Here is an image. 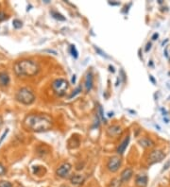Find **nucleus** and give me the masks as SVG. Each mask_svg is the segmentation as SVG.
<instances>
[{"mask_svg": "<svg viewBox=\"0 0 170 187\" xmlns=\"http://www.w3.org/2000/svg\"><path fill=\"white\" fill-rule=\"evenodd\" d=\"M24 126L29 130L43 132L49 130L53 126V122L51 117L46 114H29L24 120Z\"/></svg>", "mask_w": 170, "mask_h": 187, "instance_id": "nucleus-1", "label": "nucleus"}, {"mask_svg": "<svg viewBox=\"0 0 170 187\" xmlns=\"http://www.w3.org/2000/svg\"><path fill=\"white\" fill-rule=\"evenodd\" d=\"M14 72L19 77H33L38 74L40 67L38 64L31 60H22L15 62Z\"/></svg>", "mask_w": 170, "mask_h": 187, "instance_id": "nucleus-2", "label": "nucleus"}, {"mask_svg": "<svg viewBox=\"0 0 170 187\" xmlns=\"http://www.w3.org/2000/svg\"><path fill=\"white\" fill-rule=\"evenodd\" d=\"M15 98L18 101V102L24 104V105H30L34 102L35 100V96L33 92L27 88H21L17 91L16 95H15Z\"/></svg>", "mask_w": 170, "mask_h": 187, "instance_id": "nucleus-3", "label": "nucleus"}, {"mask_svg": "<svg viewBox=\"0 0 170 187\" xmlns=\"http://www.w3.org/2000/svg\"><path fill=\"white\" fill-rule=\"evenodd\" d=\"M69 84L64 79H58L52 82V89L54 93L59 97H63L65 95L66 91L68 90Z\"/></svg>", "mask_w": 170, "mask_h": 187, "instance_id": "nucleus-4", "label": "nucleus"}, {"mask_svg": "<svg viewBox=\"0 0 170 187\" xmlns=\"http://www.w3.org/2000/svg\"><path fill=\"white\" fill-rule=\"evenodd\" d=\"M165 157V154L164 151H162L160 149H156V150H153L149 153V162L150 165L152 163H155V162H159L161 161H163Z\"/></svg>", "mask_w": 170, "mask_h": 187, "instance_id": "nucleus-5", "label": "nucleus"}, {"mask_svg": "<svg viewBox=\"0 0 170 187\" xmlns=\"http://www.w3.org/2000/svg\"><path fill=\"white\" fill-rule=\"evenodd\" d=\"M121 159L118 157V156H113L112 157L109 161H108L107 163V168L109 169V171L114 173L119 169V167L121 166Z\"/></svg>", "mask_w": 170, "mask_h": 187, "instance_id": "nucleus-6", "label": "nucleus"}, {"mask_svg": "<svg viewBox=\"0 0 170 187\" xmlns=\"http://www.w3.org/2000/svg\"><path fill=\"white\" fill-rule=\"evenodd\" d=\"M71 169H72V166L70 165V163L64 162L58 167V169L56 171V174L60 178H66L69 176V174H70Z\"/></svg>", "mask_w": 170, "mask_h": 187, "instance_id": "nucleus-7", "label": "nucleus"}, {"mask_svg": "<svg viewBox=\"0 0 170 187\" xmlns=\"http://www.w3.org/2000/svg\"><path fill=\"white\" fill-rule=\"evenodd\" d=\"M122 129L121 127L117 126V125H113V126H111L109 129H108L107 132L108 135L111 137H118L119 135L122 134Z\"/></svg>", "mask_w": 170, "mask_h": 187, "instance_id": "nucleus-8", "label": "nucleus"}, {"mask_svg": "<svg viewBox=\"0 0 170 187\" xmlns=\"http://www.w3.org/2000/svg\"><path fill=\"white\" fill-rule=\"evenodd\" d=\"M148 176L145 174H139L135 178V184L138 187H145L148 185Z\"/></svg>", "mask_w": 170, "mask_h": 187, "instance_id": "nucleus-9", "label": "nucleus"}, {"mask_svg": "<svg viewBox=\"0 0 170 187\" xmlns=\"http://www.w3.org/2000/svg\"><path fill=\"white\" fill-rule=\"evenodd\" d=\"M133 175V170L131 169V168H126L122 171V173H121V176H120V179H121V181L123 183H125L127 182H129L131 177H132Z\"/></svg>", "mask_w": 170, "mask_h": 187, "instance_id": "nucleus-10", "label": "nucleus"}, {"mask_svg": "<svg viewBox=\"0 0 170 187\" xmlns=\"http://www.w3.org/2000/svg\"><path fill=\"white\" fill-rule=\"evenodd\" d=\"M84 181H85V177L84 175L81 174H76L72 176L70 179V182L73 185H80L84 182Z\"/></svg>", "mask_w": 170, "mask_h": 187, "instance_id": "nucleus-11", "label": "nucleus"}, {"mask_svg": "<svg viewBox=\"0 0 170 187\" xmlns=\"http://www.w3.org/2000/svg\"><path fill=\"white\" fill-rule=\"evenodd\" d=\"M139 144H140L143 147H145V149H150V147H153L154 146H155V143H154L151 139L145 138V137L139 140Z\"/></svg>", "mask_w": 170, "mask_h": 187, "instance_id": "nucleus-12", "label": "nucleus"}, {"mask_svg": "<svg viewBox=\"0 0 170 187\" xmlns=\"http://www.w3.org/2000/svg\"><path fill=\"white\" fill-rule=\"evenodd\" d=\"M129 143V136H127L124 140L122 141V143L119 145V146L117 147V153L118 154H123L125 152L127 146Z\"/></svg>", "mask_w": 170, "mask_h": 187, "instance_id": "nucleus-13", "label": "nucleus"}, {"mask_svg": "<svg viewBox=\"0 0 170 187\" xmlns=\"http://www.w3.org/2000/svg\"><path fill=\"white\" fill-rule=\"evenodd\" d=\"M85 87H86L87 92H89L93 87V75L91 73L87 74L85 77Z\"/></svg>", "mask_w": 170, "mask_h": 187, "instance_id": "nucleus-14", "label": "nucleus"}, {"mask_svg": "<svg viewBox=\"0 0 170 187\" xmlns=\"http://www.w3.org/2000/svg\"><path fill=\"white\" fill-rule=\"evenodd\" d=\"M10 82V77L7 73L5 72H1L0 73V84L2 86H7Z\"/></svg>", "mask_w": 170, "mask_h": 187, "instance_id": "nucleus-15", "label": "nucleus"}, {"mask_svg": "<svg viewBox=\"0 0 170 187\" xmlns=\"http://www.w3.org/2000/svg\"><path fill=\"white\" fill-rule=\"evenodd\" d=\"M122 181H121V179L120 178H114L112 180L109 187H120L122 185Z\"/></svg>", "mask_w": 170, "mask_h": 187, "instance_id": "nucleus-16", "label": "nucleus"}, {"mask_svg": "<svg viewBox=\"0 0 170 187\" xmlns=\"http://www.w3.org/2000/svg\"><path fill=\"white\" fill-rule=\"evenodd\" d=\"M50 13L52 14V16L55 18V19H58V20H60V21H64V20H65V18H64L60 13H58V12H56V11H51Z\"/></svg>", "mask_w": 170, "mask_h": 187, "instance_id": "nucleus-17", "label": "nucleus"}, {"mask_svg": "<svg viewBox=\"0 0 170 187\" xmlns=\"http://www.w3.org/2000/svg\"><path fill=\"white\" fill-rule=\"evenodd\" d=\"M12 26H13L14 28L18 29V28H21L23 25H22V22H21L20 20L15 19V20H13V22H12Z\"/></svg>", "mask_w": 170, "mask_h": 187, "instance_id": "nucleus-18", "label": "nucleus"}, {"mask_svg": "<svg viewBox=\"0 0 170 187\" xmlns=\"http://www.w3.org/2000/svg\"><path fill=\"white\" fill-rule=\"evenodd\" d=\"M0 187H12V184L7 181H0Z\"/></svg>", "mask_w": 170, "mask_h": 187, "instance_id": "nucleus-19", "label": "nucleus"}, {"mask_svg": "<svg viewBox=\"0 0 170 187\" xmlns=\"http://www.w3.org/2000/svg\"><path fill=\"white\" fill-rule=\"evenodd\" d=\"M70 50H71V53H72V56L74 57V58H78V51H77V49H76V48H75V45H71V48H70Z\"/></svg>", "mask_w": 170, "mask_h": 187, "instance_id": "nucleus-20", "label": "nucleus"}, {"mask_svg": "<svg viewBox=\"0 0 170 187\" xmlns=\"http://www.w3.org/2000/svg\"><path fill=\"white\" fill-rule=\"evenodd\" d=\"M7 172V169L6 167L2 165L1 162H0V176H4Z\"/></svg>", "mask_w": 170, "mask_h": 187, "instance_id": "nucleus-21", "label": "nucleus"}, {"mask_svg": "<svg viewBox=\"0 0 170 187\" xmlns=\"http://www.w3.org/2000/svg\"><path fill=\"white\" fill-rule=\"evenodd\" d=\"M7 18H8V15H7L4 11H0V22L6 20Z\"/></svg>", "mask_w": 170, "mask_h": 187, "instance_id": "nucleus-22", "label": "nucleus"}, {"mask_svg": "<svg viewBox=\"0 0 170 187\" xmlns=\"http://www.w3.org/2000/svg\"><path fill=\"white\" fill-rule=\"evenodd\" d=\"M80 91H81V88H80V87H79V88H77V90L75 91V93H73V94H72V95L70 96V98H72V97H75L76 95H78V94H79V93H80Z\"/></svg>", "mask_w": 170, "mask_h": 187, "instance_id": "nucleus-23", "label": "nucleus"}, {"mask_svg": "<svg viewBox=\"0 0 170 187\" xmlns=\"http://www.w3.org/2000/svg\"><path fill=\"white\" fill-rule=\"evenodd\" d=\"M8 132H9V130H8V129H7V130H6V131H5V132H4V133L2 134L1 138H0V144H1V143H2V141H3V140H4V138H5V137L7 136V134H8Z\"/></svg>", "mask_w": 170, "mask_h": 187, "instance_id": "nucleus-24", "label": "nucleus"}, {"mask_svg": "<svg viewBox=\"0 0 170 187\" xmlns=\"http://www.w3.org/2000/svg\"><path fill=\"white\" fill-rule=\"evenodd\" d=\"M151 48V44L150 43H148V44H146V48H145V51L146 52H148L149 49Z\"/></svg>", "mask_w": 170, "mask_h": 187, "instance_id": "nucleus-25", "label": "nucleus"}, {"mask_svg": "<svg viewBox=\"0 0 170 187\" xmlns=\"http://www.w3.org/2000/svg\"><path fill=\"white\" fill-rule=\"evenodd\" d=\"M99 113H100V116H101V118L104 119V115H103V110L101 107H99Z\"/></svg>", "mask_w": 170, "mask_h": 187, "instance_id": "nucleus-26", "label": "nucleus"}, {"mask_svg": "<svg viewBox=\"0 0 170 187\" xmlns=\"http://www.w3.org/2000/svg\"><path fill=\"white\" fill-rule=\"evenodd\" d=\"M169 166H170V161H168L167 162H166V165L164 166V168H163V171H165V170H166L168 167H169Z\"/></svg>", "mask_w": 170, "mask_h": 187, "instance_id": "nucleus-27", "label": "nucleus"}, {"mask_svg": "<svg viewBox=\"0 0 170 187\" xmlns=\"http://www.w3.org/2000/svg\"><path fill=\"white\" fill-rule=\"evenodd\" d=\"M158 37H159V34H158V33H154L153 36H152V40H156Z\"/></svg>", "mask_w": 170, "mask_h": 187, "instance_id": "nucleus-28", "label": "nucleus"}, {"mask_svg": "<svg viewBox=\"0 0 170 187\" xmlns=\"http://www.w3.org/2000/svg\"><path fill=\"white\" fill-rule=\"evenodd\" d=\"M76 82V76H73L72 77V83H75Z\"/></svg>", "mask_w": 170, "mask_h": 187, "instance_id": "nucleus-29", "label": "nucleus"}, {"mask_svg": "<svg viewBox=\"0 0 170 187\" xmlns=\"http://www.w3.org/2000/svg\"><path fill=\"white\" fill-rule=\"evenodd\" d=\"M2 124H3V119H2L1 116H0V127L2 126Z\"/></svg>", "mask_w": 170, "mask_h": 187, "instance_id": "nucleus-30", "label": "nucleus"}, {"mask_svg": "<svg viewBox=\"0 0 170 187\" xmlns=\"http://www.w3.org/2000/svg\"><path fill=\"white\" fill-rule=\"evenodd\" d=\"M149 79L151 80V81H152L153 83H155V80L153 79V77H152V76H149Z\"/></svg>", "mask_w": 170, "mask_h": 187, "instance_id": "nucleus-31", "label": "nucleus"}]
</instances>
